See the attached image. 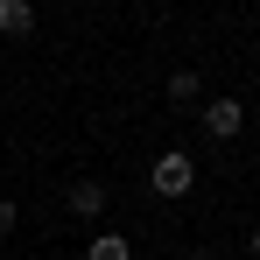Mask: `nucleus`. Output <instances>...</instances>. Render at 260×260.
Returning <instances> with one entry per match:
<instances>
[{
  "instance_id": "7ed1b4c3",
  "label": "nucleus",
  "mask_w": 260,
  "mask_h": 260,
  "mask_svg": "<svg viewBox=\"0 0 260 260\" xmlns=\"http://www.w3.org/2000/svg\"><path fill=\"white\" fill-rule=\"evenodd\" d=\"M0 36H36V7L28 0H0Z\"/></svg>"
},
{
  "instance_id": "39448f33",
  "label": "nucleus",
  "mask_w": 260,
  "mask_h": 260,
  "mask_svg": "<svg viewBox=\"0 0 260 260\" xmlns=\"http://www.w3.org/2000/svg\"><path fill=\"white\" fill-rule=\"evenodd\" d=\"M85 260H134V246L120 239V232H91V246H85Z\"/></svg>"
},
{
  "instance_id": "1a4fd4ad",
  "label": "nucleus",
  "mask_w": 260,
  "mask_h": 260,
  "mask_svg": "<svg viewBox=\"0 0 260 260\" xmlns=\"http://www.w3.org/2000/svg\"><path fill=\"white\" fill-rule=\"evenodd\" d=\"M253 260H260V225H253Z\"/></svg>"
},
{
  "instance_id": "6e6552de",
  "label": "nucleus",
  "mask_w": 260,
  "mask_h": 260,
  "mask_svg": "<svg viewBox=\"0 0 260 260\" xmlns=\"http://www.w3.org/2000/svg\"><path fill=\"white\" fill-rule=\"evenodd\" d=\"M190 260H218V253H211V246H204V253H190Z\"/></svg>"
},
{
  "instance_id": "20e7f679",
  "label": "nucleus",
  "mask_w": 260,
  "mask_h": 260,
  "mask_svg": "<svg viewBox=\"0 0 260 260\" xmlns=\"http://www.w3.org/2000/svg\"><path fill=\"white\" fill-rule=\"evenodd\" d=\"M71 211H78V218H99V211H106V183H91V176L71 183Z\"/></svg>"
},
{
  "instance_id": "423d86ee",
  "label": "nucleus",
  "mask_w": 260,
  "mask_h": 260,
  "mask_svg": "<svg viewBox=\"0 0 260 260\" xmlns=\"http://www.w3.org/2000/svg\"><path fill=\"white\" fill-rule=\"evenodd\" d=\"M197 91H204L197 71H176V78H169V99H176V106H197Z\"/></svg>"
},
{
  "instance_id": "f03ea898",
  "label": "nucleus",
  "mask_w": 260,
  "mask_h": 260,
  "mask_svg": "<svg viewBox=\"0 0 260 260\" xmlns=\"http://www.w3.org/2000/svg\"><path fill=\"white\" fill-rule=\"evenodd\" d=\"M204 127H211L218 141H232V134L246 127V106H239V99H211V106H204Z\"/></svg>"
},
{
  "instance_id": "0eeeda50",
  "label": "nucleus",
  "mask_w": 260,
  "mask_h": 260,
  "mask_svg": "<svg viewBox=\"0 0 260 260\" xmlns=\"http://www.w3.org/2000/svg\"><path fill=\"white\" fill-rule=\"evenodd\" d=\"M7 232H14V204L0 197V239H7Z\"/></svg>"
},
{
  "instance_id": "f257e3e1",
  "label": "nucleus",
  "mask_w": 260,
  "mask_h": 260,
  "mask_svg": "<svg viewBox=\"0 0 260 260\" xmlns=\"http://www.w3.org/2000/svg\"><path fill=\"white\" fill-rule=\"evenodd\" d=\"M148 183H155V197H190V190H197V162H190L183 148H169V155H155Z\"/></svg>"
}]
</instances>
